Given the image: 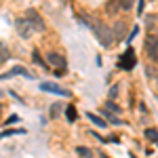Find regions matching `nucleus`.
<instances>
[{
  "label": "nucleus",
  "mask_w": 158,
  "mask_h": 158,
  "mask_svg": "<svg viewBox=\"0 0 158 158\" xmlns=\"http://www.w3.org/2000/svg\"><path fill=\"white\" fill-rule=\"evenodd\" d=\"M118 6H120V9H124V11H129V9H131V2H120Z\"/></svg>",
  "instance_id": "nucleus-17"
},
{
  "label": "nucleus",
  "mask_w": 158,
  "mask_h": 158,
  "mask_svg": "<svg viewBox=\"0 0 158 158\" xmlns=\"http://www.w3.org/2000/svg\"><path fill=\"white\" fill-rule=\"evenodd\" d=\"M40 89L42 91H47V93H55V95H61V97H70L72 93L68 91V89H61V86L53 85V82H40Z\"/></svg>",
  "instance_id": "nucleus-3"
},
{
  "label": "nucleus",
  "mask_w": 158,
  "mask_h": 158,
  "mask_svg": "<svg viewBox=\"0 0 158 158\" xmlns=\"http://www.w3.org/2000/svg\"><path fill=\"white\" fill-rule=\"evenodd\" d=\"M17 120H19V118H17V116H15V114H13L11 118H9V120H6V124H13V122H17Z\"/></svg>",
  "instance_id": "nucleus-18"
},
{
  "label": "nucleus",
  "mask_w": 158,
  "mask_h": 158,
  "mask_svg": "<svg viewBox=\"0 0 158 158\" xmlns=\"http://www.w3.org/2000/svg\"><path fill=\"white\" fill-rule=\"evenodd\" d=\"M106 110H112V112H114V114H120V108H116V106H114V103H112V101H110L108 106H106Z\"/></svg>",
  "instance_id": "nucleus-15"
},
{
  "label": "nucleus",
  "mask_w": 158,
  "mask_h": 158,
  "mask_svg": "<svg viewBox=\"0 0 158 158\" xmlns=\"http://www.w3.org/2000/svg\"><path fill=\"white\" fill-rule=\"evenodd\" d=\"M30 21H32V25L36 27V30H44V23H42V19L38 17V13L36 11H27V15H25Z\"/></svg>",
  "instance_id": "nucleus-5"
},
{
  "label": "nucleus",
  "mask_w": 158,
  "mask_h": 158,
  "mask_svg": "<svg viewBox=\"0 0 158 158\" xmlns=\"http://www.w3.org/2000/svg\"><path fill=\"white\" fill-rule=\"evenodd\" d=\"M59 106H57V103H55V106H53V108H51V118H57V116H59Z\"/></svg>",
  "instance_id": "nucleus-14"
},
{
  "label": "nucleus",
  "mask_w": 158,
  "mask_h": 158,
  "mask_svg": "<svg viewBox=\"0 0 158 158\" xmlns=\"http://www.w3.org/2000/svg\"><path fill=\"white\" fill-rule=\"evenodd\" d=\"M32 59L36 61V63H40V65H42V68H47V63H44V61L40 59V55H38V51H32Z\"/></svg>",
  "instance_id": "nucleus-13"
},
{
  "label": "nucleus",
  "mask_w": 158,
  "mask_h": 158,
  "mask_svg": "<svg viewBox=\"0 0 158 158\" xmlns=\"http://www.w3.org/2000/svg\"><path fill=\"white\" fill-rule=\"evenodd\" d=\"M76 152H78V154H80L82 158H93V152H91L89 148H82V146H78V148H76Z\"/></svg>",
  "instance_id": "nucleus-12"
},
{
  "label": "nucleus",
  "mask_w": 158,
  "mask_h": 158,
  "mask_svg": "<svg viewBox=\"0 0 158 158\" xmlns=\"http://www.w3.org/2000/svg\"><path fill=\"white\" fill-rule=\"evenodd\" d=\"M13 133H25V129H15V131H6V133H0V137H6V135H13Z\"/></svg>",
  "instance_id": "nucleus-16"
},
{
  "label": "nucleus",
  "mask_w": 158,
  "mask_h": 158,
  "mask_svg": "<svg viewBox=\"0 0 158 158\" xmlns=\"http://www.w3.org/2000/svg\"><path fill=\"white\" fill-rule=\"evenodd\" d=\"M17 32H19V36L21 38H30L34 32H36V27L32 25V21L27 19V17H21V19H17Z\"/></svg>",
  "instance_id": "nucleus-2"
},
{
  "label": "nucleus",
  "mask_w": 158,
  "mask_h": 158,
  "mask_svg": "<svg viewBox=\"0 0 158 158\" xmlns=\"http://www.w3.org/2000/svg\"><path fill=\"white\" fill-rule=\"evenodd\" d=\"M76 116H78L76 108H74V106H68V110H65V118H68V122H74V120H76Z\"/></svg>",
  "instance_id": "nucleus-10"
},
{
  "label": "nucleus",
  "mask_w": 158,
  "mask_h": 158,
  "mask_svg": "<svg viewBox=\"0 0 158 158\" xmlns=\"http://www.w3.org/2000/svg\"><path fill=\"white\" fill-rule=\"evenodd\" d=\"M47 59H49V63H53L55 68H57V65H61V70L65 68V59H63L61 55H57V53H47Z\"/></svg>",
  "instance_id": "nucleus-7"
},
{
  "label": "nucleus",
  "mask_w": 158,
  "mask_h": 158,
  "mask_svg": "<svg viewBox=\"0 0 158 158\" xmlns=\"http://www.w3.org/2000/svg\"><path fill=\"white\" fill-rule=\"evenodd\" d=\"M146 51H148V55L154 59L156 57V53H158V34H150V36L146 38Z\"/></svg>",
  "instance_id": "nucleus-4"
},
{
  "label": "nucleus",
  "mask_w": 158,
  "mask_h": 158,
  "mask_svg": "<svg viewBox=\"0 0 158 158\" xmlns=\"http://www.w3.org/2000/svg\"><path fill=\"white\" fill-rule=\"evenodd\" d=\"M101 158H110V156H106V154H101Z\"/></svg>",
  "instance_id": "nucleus-19"
},
{
  "label": "nucleus",
  "mask_w": 158,
  "mask_h": 158,
  "mask_svg": "<svg viewBox=\"0 0 158 158\" xmlns=\"http://www.w3.org/2000/svg\"><path fill=\"white\" fill-rule=\"evenodd\" d=\"M86 118H89V120L93 122V124H97L99 129H106V127H108V124H106V120H101V118H99L97 114H91V112H89V114H86Z\"/></svg>",
  "instance_id": "nucleus-9"
},
{
  "label": "nucleus",
  "mask_w": 158,
  "mask_h": 158,
  "mask_svg": "<svg viewBox=\"0 0 158 158\" xmlns=\"http://www.w3.org/2000/svg\"><path fill=\"white\" fill-rule=\"evenodd\" d=\"M156 85H158V80H156Z\"/></svg>",
  "instance_id": "nucleus-20"
},
{
  "label": "nucleus",
  "mask_w": 158,
  "mask_h": 158,
  "mask_svg": "<svg viewBox=\"0 0 158 158\" xmlns=\"http://www.w3.org/2000/svg\"><path fill=\"white\" fill-rule=\"evenodd\" d=\"M89 27L95 32V36L99 38V42L103 44V47H110L112 42H114V34H112V27H108L106 23H101V21H86Z\"/></svg>",
  "instance_id": "nucleus-1"
},
{
  "label": "nucleus",
  "mask_w": 158,
  "mask_h": 158,
  "mask_svg": "<svg viewBox=\"0 0 158 158\" xmlns=\"http://www.w3.org/2000/svg\"><path fill=\"white\" fill-rule=\"evenodd\" d=\"M120 65L124 68V70H131V68L135 65V57H133V51H131V49H129L127 53H124V57H122Z\"/></svg>",
  "instance_id": "nucleus-6"
},
{
  "label": "nucleus",
  "mask_w": 158,
  "mask_h": 158,
  "mask_svg": "<svg viewBox=\"0 0 158 158\" xmlns=\"http://www.w3.org/2000/svg\"><path fill=\"white\" fill-rule=\"evenodd\" d=\"M112 34H114V40H122L124 38V23L116 21V25L112 27Z\"/></svg>",
  "instance_id": "nucleus-8"
},
{
  "label": "nucleus",
  "mask_w": 158,
  "mask_h": 158,
  "mask_svg": "<svg viewBox=\"0 0 158 158\" xmlns=\"http://www.w3.org/2000/svg\"><path fill=\"white\" fill-rule=\"evenodd\" d=\"M143 135H146L150 141H158V131H156V129H146Z\"/></svg>",
  "instance_id": "nucleus-11"
}]
</instances>
